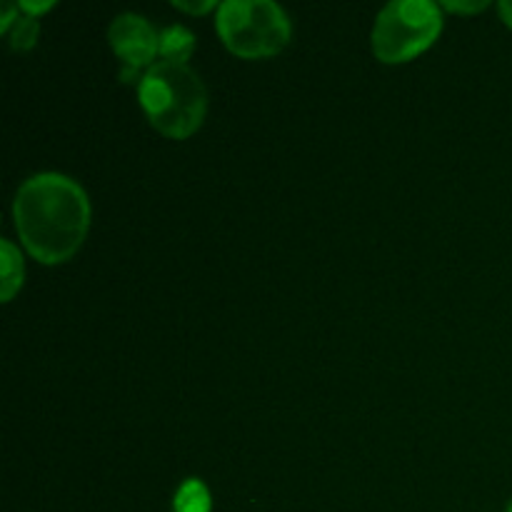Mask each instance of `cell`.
Masks as SVG:
<instances>
[{"label":"cell","instance_id":"9a60e30c","mask_svg":"<svg viewBox=\"0 0 512 512\" xmlns=\"http://www.w3.org/2000/svg\"><path fill=\"white\" fill-rule=\"evenodd\" d=\"M508 512H512V500L508 503Z\"/></svg>","mask_w":512,"mask_h":512},{"label":"cell","instance_id":"5b68a950","mask_svg":"<svg viewBox=\"0 0 512 512\" xmlns=\"http://www.w3.org/2000/svg\"><path fill=\"white\" fill-rule=\"evenodd\" d=\"M108 40L110 48L120 60V80H125V83L138 78L143 68L158 63L155 58L160 55V33L143 15H115L108 30Z\"/></svg>","mask_w":512,"mask_h":512},{"label":"cell","instance_id":"3957f363","mask_svg":"<svg viewBox=\"0 0 512 512\" xmlns=\"http://www.w3.org/2000/svg\"><path fill=\"white\" fill-rule=\"evenodd\" d=\"M220 40L240 58H268L288 45L293 25L273 0H225L215 13Z\"/></svg>","mask_w":512,"mask_h":512},{"label":"cell","instance_id":"7a4b0ae2","mask_svg":"<svg viewBox=\"0 0 512 512\" xmlns=\"http://www.w3.org/2000/svg\"><path fill=\"white\" fill-rule=\"evenodd\" d=\"M138 98L153 128L175 140L190 138L208 110V90L188 63L150 65L140 78Z\"/></svg>","mask_w":512,"mask_h":512},{"label":"cell","instance_id":"6da1fadb","mask_svg":"<svg viewBox=\"0 0 512 512\" xmlns=\"http://www.w3.org/2000/svg\"><path fill=\"white\" fill-rule=\"evenodd\" d=\"M15 230L25 250L45 265L73 258L90 228L88 193L63 173L30 175L13 200Z\"/></svg>","mask_w":512,"mask_h":512},{"label":"cell","instance_id":"4fadbf2b","mask_svg":"<svg viewBox=\"0 0 512 512\" xmlns=\"http://www.w3.org/2000/svg\"><path fill=\"white\" fill-rule=\"evenodd\" d=\"M20 10H25V13L28 15H38V13H45V10L48 8H53V3H50V0H45V3H28V0H20Z\"/></svg>","mask_w":512,"mask_h":512},{"label":"cell","instance_id":"7c38bea8","mask_svg":"<svg viewBox=\"0 0 512 512\" xmlns=\"http://www.w3.org/2000/svg\"><path fill=\"white\" fill-rule=\"evenodd\" d=\"M18 10H20V5L3 3V15H0V30H3V33H8L10 25L15 23V18H18Z\"/></svg>","mask_w":512,"mask_h":512},{"label":"cell","instance_id":"52a82bcc","mask_svg":"<svg viewBox=\"0 0 512 512\" xmlns=\"http://www.w3.org/2000/svg\"><path fill=\"white\" fill-rule=\"evenodd\" d=\"M0 260H3V303H10L23 285V258L10 240H0Z\"/></svg>","mask_w":512,"mask_h":512},{"label":"cell","instance_id":"ba28073f","mask_svg":"<svg viewBox=\"0 0 512 512\" xmlns=\"http://www.w3.org/2000/svg\"><path fill=\"white\" fill-rule=\"evenodd\" d=\"M175 512H210V493L200 480L190 478L175 493Z\"/></svg>","mask_w":512,"mask_h":512},{"label":"cell","instance_id":"277c9868","mask_svg":"<svg viewBox=\"0 0 512 512\" xmlns=\"http://www.w3.org/2000/svg\"><path fill=\"white\" fill-rule=\"evenodd\" d=\"M443 30V13L430 0H393L373 25V53L383 63H408L428 50Z\"/></svg>","mask_w":512,"mask_h":512},{"label":"cell","instance_id":"8fae6325","mask_svg":"<svg viewBox=\"0 0 512 512\" xmlns=\"http://www.w3.org/2000/svg\"><path fill=\"white\" fill-rule=\"evenodd\" d=\"M173 5L178 10H183V13H193V15H203L208 13V10L218 8L213 0H203V3H198V0H195V3H190V0H173Z\"/></svg>","mask_w":512,"mask_h":512},{"label":"cell","instance_id":"30bf717a","mask_svg":"<svg viewBox=\"0 0 512 512\" xmlns=\"http://www.w3.org/2000/svg\"><path fill=\"white\" fill-rule=\"evenodd\" d=\"M443 8L453 10V13H478V10L488 8V0H473V3H468V0H445Z\"/></svg>","mask_w":512,"mask_h":512},{"label":"cell","instance_id":"8992f818","mask_svg":"<svg viewBox=\"0 0 512 512\" xmlns=\"http://www.w3.org/2000/svg\"><path fill=\"white\" fill-rule=\"evenodd\" d=\"M195 50V35L185 25H168L160 30V60L188 63Z\"/></svg>","mask_w":512,"mask_h":512},{"label":"cell","instance_id":"5bb4252c","mask_svg":"<svg viewBox=\"0 0 512 512\" xmlns=\"http://www.w3.org/2000/svg\"><path fill=\"white\" fill-rule=\"evenodd\" d=\"M498 13H500V18H503L505 23H508L512 28V0H500Z\"/></svg>","mask_w":512,"mask_h":512},{"label":"cell","instance_id":"9c48e42d","mask_svg":"<svg viewBox=\"0 0 512 512\" xmlns=\"http://www.w3.org/2000/svg\"><path fill=\"white\" fill-rule=\"evenodd\" d=\"M38 33V18H33V15H18L5 35H8V45L13 50H30L35 45V40H38Z\"/></svg>","mask_w":512,"mask_h":512}]
</instances>
